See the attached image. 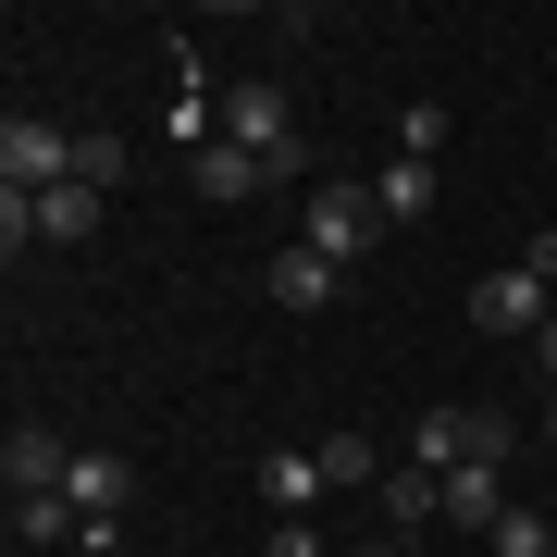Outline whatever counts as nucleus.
I'll use <instances>...</instances> for the list:
<instances>
[{"mask_svg": "<svg viewBox=\"0 0 557 557\" xmlns=\"http://www.w3.org/2000/svg\"><path fill=\"white\" fill-rule=\"evenodd\" d=\"M62 471H75V446H62L50 421H13V434H0V483H13V496H62Z\"/></svg>", "mask_w": 557, "mask_h": 557, "instance_id": "obj_7", "label": "nucleus"}, {"mask_svg": "<svg viewBox=\"0 0 557 557\" xmlns=\"http://www.w3.org/2000/svg\"><path fill=\"white\" fill-rule=\"evenodd\" d=\"M372 236H384V211H372V186H347V174H322V186H310V248H322V260H347V273H359V260H372Z\"/></svg>", "mask_w": 557, "mask_h": 557, "instance_id": "obj_3", "label": "nucleus"}, {"mask_svg": "<svg viewBox=\"0 0 557 557\" xmlns=\"http://www.w3.org/2000/svg\"><path fill=\"white\" fill-rule=\"evenodd\" d=\"M0 186H13V199H50V186H75V137H62V124H0Z\"/></svg>", "mask_w": 557, "mask_h": 557, "instance_id": "obj_4", "label": "nucleus"}, {"mask_svg": "<svg viewBox=\"0 0 557 557\" xmlns=\"http://www.w3.org/2000/svg\"><path fill=\"white\" fill-rule=\"evenodd\" d=\"M471 322H483V335H545V322H557V285H533V273H483V285H471Z\"/></svg>", "mask_w": 557, "mask_h": 557, "instance_id": "obj_6", "label": "nucleus"}, {"mask_svg": "<svg viewBox=\"0 0 557 557\" xmlns=\"http://www.w3.org/2000/svg\"><path fill=\"white\" fill-rule=\"evenodd\" d=\"M13 533L25 545H87V520H75V496H13Z\"/></svg>", "mask_w": 557, "mask_h": 557, "instance_id": "obj_15", "label": "nucleus"}, {"mask_svg": "<svg viewBox=\"0 0 557 557\" xmlns=\"http://www.w3.org/2000/svg\"><path fill=\"white\" fill-rule=\"evenodd\" d=\"M372 496H384V533H434V520H446V483H434V471H409V458L372 483Z\"/></svg>", "mask_w": 557, "mask_h": 557, "instance_id": "obj_12", "label": "nucleus"}, {"mask_svg": "<svg viewBox=\"0 0 557 557\" xmlns=\"http://www.w3.org/2000/svg\"><path fill=\"white\" fill-rule=\"evenodd\" d=\"M520 273H533V285H557V236H520Z\"/></svg>", "mask_w": 557, "mask_h": 557, "instance_id": "obj_21", "label": "nucleus"}, {"mask_svg": "<svg viewBox=\"0 0 557 557\" xmlns=\"http://www.w3.org/2000/svg\"><path fill=\"white\" fill-rule=\"evenodd\" d=\"M186 174H199V199L236 211V199H260V186H273V161H248L236 137H199V161H186Z\"/></svg>", "mask_w": 557, "mask_h": 557, "instance_id": "obj_10", "label": "nucleus"}, {"mask_svg": "<svg viewBox=\"0 0 557 557\" xmlns=\"http://www.w3.org/2000/svg\"><path fill=\"white\" fill-rule=\"evenodd\" d=\"M397 149H409V161H434V149H446V112H434V100H409V112H397Z\"/></svg>", "mask_w": 557, "mask_h": 557, "instance_id": "obj_19", "label": "nucleus"}, {"mask_svg": "<svg viewBox=\"0 0 557 557\" xmlns=\"http://www.w3.org/2000/svg\"><path fill=\"white\" fill-rule=\"evenodd\" d=\"M25 236H50V248L100 236V186H50V199H25Z\"/></svg>", "mask_w": 557, "mask_h": 557, "instance_id": "obj_14", "label": "nucleus"}, {"mask_svg": "<svg viewBox=\"0 0 557 557\" xmlns=\"http://www.w3.org/2000/svg\"><path fill=\"white\" fill-rule=\"evenodd\" d=\"M62 496H75V520H87V533H124V508H137V471H124V458H100V446H75Z\"/></svg>", "mask_w": 557, "mask_h": 557, "instance_id": "obj_5", "label": "nucleus"}, {"mask_svg": "<svg viewBox=\"0 0 557 557\" xmlns=\"http://www.w3.org/2000/svg\"><path fill=\"white\" fill-rule=\"evenodd\" d=\"M347 557H409V545H384V533H372V545H347Z\"/></svg>", "mask_w": 557, "mask_h": 557, "instance_id": "obj_22", "label": "nucleus"}, {"mask_svg": "<svg viewBox=\"0 0 557 557\" xmlns=\"http://www.w3.org/2000/svg\"><path fill=\"white\" fill-rule=\"evenodd\" d=\"M260 496H273V520H310L335 483H322V458H310V446H260Z\"/></svg>", "mask_w": 557, "mask_h": 557, "instance_id": "obj_8", "label": "nucleus"}, {"mask_svg": "<svg viewBox=\"0 0 557 557\" xmlns=\"http://www.w3.org/2000/svg\"><path fill=\"white\" fill-rule=\"evenodd\" d=\"M545 446H557V397H545Z\"/></svg>", "mask_w": 557, "mask_h": 557, "instance_id": "obj_24", "label": "nucleus"}, {"mask_svg": "<svg viewBox=\"0 0 557 557\" xmlns=\"http://www.w3.org/2000/svg\"><path fill=\"white\" fill-rule=\"evenodd\" d=\"M483 557H557V520L545 508H508L496 533H483Z\"/></svg>", "mask_w": 557, "mask_h": 557, "instance_id": "obj_18", "label": "nucleus"}, {"mask_svg": "<svg viewBox=\"0 0 557 557\" xmlns=\"http://www.w3.org/2000/svg\"><path fill=\"white\" fill-rule=\"evenodd\" d=\"M260 285H273V310H335V298H347V260H322V248H285Z\"/></svg>", "mask_w": 557, "mask_h": 557, "instance_id": "obj_9", "label": "nucleus"}, {"mask_svg": "<svg viewBox=\"0 0 557 557\" xmlns=\"http://www.w3.org/2000/svg\"><path fill=\"white\" fill-rule=\"evenodd\" d=\"M372 211H384V236H409V223L434 211V161H409V149H397V161L372 174Z\"/></svg>", "mask_w": 557, "mask_h": 557, "instance_id": "obj_11", "label": "nucleus"}, {"mask_svg": "<svg viewBox=\"0 0 557 557\" xmlns=\"http://www.w3.org/2000/svg\"><path fill=\"white\" fill-rule=\"evenodd\" d=\"M223 137H236L248 161H273V174H298V161H310V137H298V100H285L273 75H236V87H223Z\"/></svg>", "mask_w": 557, "mask_h": 557, "instance_id": "obj_1", "label": "nucleus"}, {"mask_svg": "<svg viewBox=\"0 0 557 557\" xmlns=\"http://www.w3.org/2000/svg\"><path fill=\"white\" fill-rule=\"evenodd\" d=\"M260 557H322V533H310V520H273V533H260Z\"/></svg>", "mask_w": 557, "mask_h": 557, "instance_id": "obj_20", "label": "nucleus"}, {"mask_svg": "<svg viewBox=\"0 0 557 557\" xmlns=\"http://www.w3.org/2000/svg\"><path fill=\"white\" fill-rule=\"evenodd\" d=\"M533 347H545V384H557V322H545V335H533Z\"/></svg>", "mask_w": 557, "mask_h": 557, "instance_id": "obj_23", "label": "nucleus"}, {"mask_svg": "<svg viewBox=\"0 0 557 557\" xmlns=\"http://www.w3.org/2000/svg\"><path fill=\"white\" fill-rule=\"evenodd\" d=\"M508 446H520V421L508 409H434V421H421V434H409V471H471V458H496V471H508Z\"/></svg>", "mask_w": 557, "mask_h": 557, "instance_id": "obj_2", "label": "nucleus"}, {"mask_svg": "<svg viewBox=\"0 0 557 557\" xmlns=\"http://www.w3.org/2000/svg\"><path fill=\"white\" fill-rule=\"evenodd\" d=\"M508 508H520V496H508V471H496V458H471V471H446V520H471V533H496Z\"/></svg>", "mask_w": 557, "mask_h": 557, "instance_id": "obj_13", "label": "nucleus"}, {"mask_svg": "<svg viewBox=\"0 0 557 557\" xmlns=\"http://www.w3.org/2000/svg\"><path fill=\"white\" fill-rule=\"evenodd\" d=\"M310 458H322V483H384V446L372 434H322Z\"/></svg>", "mask_w": 557, "mask_h": 557, "instance_id": "obj_17", "label": "nucleus"}, {"mask_svg": "<svg viewBox=\"0 0 557 557\" xmlns=\"http://www.w3.org/2000/svg\"><path fill=\"white\" fill-rule=\"evenodd\" d=\"M124 174H137V137H75V186H100V199H112Z\"/></svg>", "mask_w": 557, "mask_h": 557, "instance_id": "obj_16", "label": "nucleus"}]
</instances>
